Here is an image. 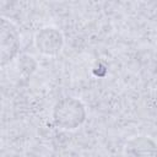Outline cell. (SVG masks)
<instances>
[{
	"label": "cell",
	"instance_id": "cell-1",
	"mask_svg": "<svg viewBox=\"0 0 157 157\" xmlns=\"http://www.w3.org/2000/svg\"><path fill=\"white\" fill-rule=\"evenodd\" d=\"M54 123L61 129L72 130L80 126L86 119L85 105L76 98H65L54 107Z\"/></svg>",
	"mask_w": 157,
	"mask_h": 157
},
{
	"label": "cell",
	"instance_id": "cell-2",
	"mask_svg": "<svg viewBox=\"0 0 157 157\" xmlns=\"http://www.w3.org/2000/svg\"><path fill=\"white\" fill-rule=\"evenodd\" d=\"M20 34L16 26L7 18L1 17V65L10 63L18 53Z\"/></svg>",
	"mask_w": 157,
	"mask_h": 157
},
{
	"label": "cell",
	"instance_id": "cell-4",
	"mask_svg": "<svg viewBox=\"0 0 157 157\" xmlns=\"http://www.w3.org/2000/svg\"><path fill=\"white\" fill-rule=\"evenodd\" d=\"M125 157H157V144L148 136L129 140L124 148Z\"/></svg>",
	"mask_w": 157,
	"mask_h": 157
},
{
	"label": "cell",
	"instance_id": "cell-3",
	"mask_svg": "<svg viewBox=\"0 0 157 157\" xmlns=\"http://www.w3.org/2000/svg\"><path fill=\"white\" fill-rule=\"evenodd\" d=\"M36 47L44 55H56L64 45L63 33L55 27H44L36 34Z\"/></svg>",
	"mask_w": 157,
	"mask_h": 157
}]
</instances>
